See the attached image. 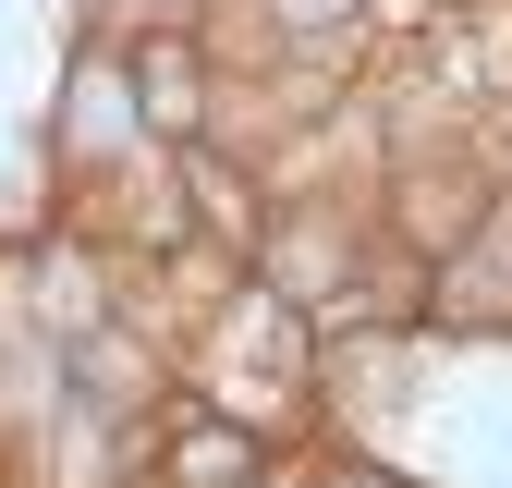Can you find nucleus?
Returning <instances> with one entry per match:
<instances>
[{"label":"nucleus","mask_w":512,"mask_h":488,"mask_svg":"<svg viewBox=\"0 0 512 488\" xmlns=\"http://www.w3.org/2000/svg\"><path fill=\"white\" fill-rule=\"evenodd\" d=\"M159 159L147 110H135V61H122V37H74L61 49V86H49V171L61 183H110Z\"/></svg>","instance_id":"1"},{"label":"nucleus","mask_w":512,"mask_h":488,"mask_svg":"<svg viewBox=\"0 0 512 488\" xmlns=\"http://www.w3.org/2000/svg\"><path fill=\"white\" fill-rule=\"evenodd\" d=\"M122 61H135V110L159 147H208V110H220V61L196 37H122Z\"/></svg>","instance_id":"2"},{"label":"nucleus","mask_w":512,"mask_h":488,"mask_svg":"<svg viewBox=\"0 0 512 488\" xmlns=\"http://www.w3.org/2000/svg\"><path fill=\"white\" fill-rule=\"evenodd\" d=\"M305 488H415V476H403L391 452H354V440H330V452L305 464Z\"/></svg>","instance_id":"3"},{"label":"nucleus","mask_w":512,"mask_h":488,"mask_svg":"<svg viewBox=\"0 0 512 488\" xmlns=\"http://www.w3.org/2000/svg\"><path fill=\"white\" fill-rule=\"evenodd\" d=\"M256 488H305V464H269V476H256Z\"/></svg>","instance_id":"4"}]
</instances>
